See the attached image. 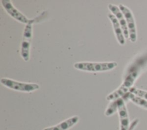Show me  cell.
Masks as SVG:
<instances>
[{
	"label": "cell",
	"instance_id": "obj_12",
	"mask_svg": "<svg viewBox=\"0 0 147 130\" xmlns=\"http://www.w3.org/2000/svg\"><path fill=\"white\" fill-rule=\"evenodd\" d=\"M116 111H117V100H115L111 101V103L109 104L105 112V115L106 116H110L113 115Z\"/></svg>",
	"mask_w": 147,
	"mask_h": 130
},
{
	"label": "cell",
	"instance_id": "obj_6",
	"mask_svg": "<svg viewBox=\"0 0 147 130\" xmlns=\"http://www.w3.org/2000/svg\"><path fill=\"white\" fill-rule=\"evenodd\" d=\"M118 7L126 19L129 31V39L131 42H135L137 40V31L134 15L131 11L125 5L119 4Z\"/></svg>",
	"mask_w": 147,
	"mask_h": 130
},
{
	"label": "cell",
	"instance_id": "obj_7",
	"mask_svg": "<svg viewBox=\"0 0 147 130\" xmlns=\"http://www.w3.org/2000/svg\"><path fill=\"white\" fill-rule=\"evenodd\" d=\"M117 112L119 119V129L128 130L130 123L125 100L122 97L117 100Z\"/></svg>",
	"mask_w": 147,
	"mask_h": 130
},
{
	"label": "cell",
	"instance_id": "obj_10",
	"mask_svg": "<svg viewBox=\"0 0 147 130\" xmlns=\"http://www.w3.org/2000/svg\"><path fill=\"white\" fill-rule=\"evenodd\" d=\"M107 16L112 23L114 31L118 42L121 45H124L125 44V38L118 21L117 20L115 16L112 13L108 14Z\"/></svg>",
	"mask_w": 147,
	"mask_h": 130
},
{
	"label": "cell",
	"instance_id": "obj_11",
	"mask_svg": "<svg viewBox=\"0 0 147 130\" xmlns=\"http://www.w3.org/2000/svg\"><path fill=\"white\" fill-rule=\"evenodd\" d=\"M125 101H131L132 103L144 109H147V100L138 97L130 92L127 93L123 97Z\"/></svg>",
	"mask_w": 147,
	"mask_h": 130
},
{
	"label": "cell",
	"instance_id": "obj_9",
	"mask_svg": "<svg viewBox=\"0 0 147 130\" xmlns=\"http://www.w3.org/2000/svg\"><path fill=\"white\" fill-rule=\"evenodd\" d=\"M79 120V116L76 115L73 116L61 121L56 125L45 128L42 130H68L76 125Z\"/></svg>",
	"mask_w": 147,
	"mask_h": 130
},
{
	"label": "cell",
	"instance_id": "obj_14",
	"mask_svg": "<svg viewBox=\"0 0 147 130\" xmlns=\"http://www.w3.org/2000/svg\"><path fill=\"white\" fill-rule=\"evenodd\" d=\"M138 121V120H135L134 121H133L131 123V124H130V127H129V128L128 130H133L134 128L136 126V125H137Z\"/></svg>",
	"mask_w": 147,
	"mask_h": 130
},
{
	"label": "cell",
	"instance_id": "obj_13",
	"mask_svg": "<svg viewBox=\"0 0 147 130\" xmlns=\"http://www.w3.org/2000/svg\"><path fill=\"white\" fill-rule=\"evenodd\" d=\"M129 92L138 97L147 100V91L142 89L137 88L136 87H132Z\"/></svg>",
	"mask_w": 147,
	"mask_h": 130
},
{
	"label": "cell",
	"instance_id": "obj_1",
	"mask_svg": "<svg viewBox=\"0 0 147 130\" xmlns=\"http://www.w3.org/2000/svg\"><path fill=\"white\" fill-rule=\"evenodd\" d=\"M145 62L146 60L144 58L135 61L129 67L122 84L116 90L109 94L106 97V100L113 101L123 97L127 93L129 92L145 66Z\"/></svg>",
	"mask_w": 147,
	"mask_h": 130
},
{
	"label": "cell",
	"instance_id": "obj_4",
	"mask_svg": "<svg viewBox=\"0 0 147 130\" xmlns=\"http://www.w3.org/2000/svg\"><path fill=\"white\" fill-rule=\"evenodd\" d=\"M1 3L6 13L17 21L25 25L29 23H33L37 21V19H36L28 18L24 14L13 6L10 0H1Z\"/></svg>",
	"mask_w": 147,
	"mask_h": 130
},
{
	"label": "cell",
	"instance_id": "obj_3",
	"mask_svg": "<svg viewBox=\"0 0 147 130\" xmlns=\"http://www.w3.org/2000/svg\"><path fill=\"white\" fill-rule=\"evenodd\" d=\"M0 82L7 88L21 92H32L40 88L39 85L36 83L20 82L8 78H1Z\"/></svg>",
	"mask_w": 147,
	"mask_h": 130
},
{
	"label": "cell",
	"instance_id": "obj_5",
	"mask_svg": "<svg viewBox=\"0 0 147 130\" xmlns=\"http://www.w3.org/2000/svg\"><path fill=\"white\" fill-rule=\"evenodd\" d=\"M32 24L33 23H29L25 25L21 45V56L26 62L30 59V42L32 38L33 30Z\"/></svg>",
	"mask_w": 147,
	"mask_h": 130
},
{
	"label": "cell",
	"instance_id": "obj_2",
	"mask_svg": "<svg viewBox=\"0 0 147 130\" xmlns=\"http://www.w3.org/2000/svg\"><path fill=\"white\" fill-rule=\"evenodd\" d=\"M116 62H78L74 64V67L80 70L88 72H103L111 70L116 68Z\"/></svg>",
	"mask_w": 147,
	"mask_h": 130
},
{
	"label": "cell",
	"instance_id": "obj_8",
	"mask_svg": "<svg viewBox=\"0 0 147 130\" xmlns=\"http://www.w3.org/2000/svg\"><path fill=\"white\" fill-rule=\"evenodd\" d=\"M108 8H109V10L112 13V14L115 16L117 20L118 21V22L121 25V27L122 29L125 38L126 39L129 38V31H128V28H127V23H126V19L125 18V17H124L123 13H122V11H121V10L119 9V7L115 5L110 3L108 5Z\"/></svg>",
	"mask_w": 147,
	"mask_h": 130
}]
</instances>
